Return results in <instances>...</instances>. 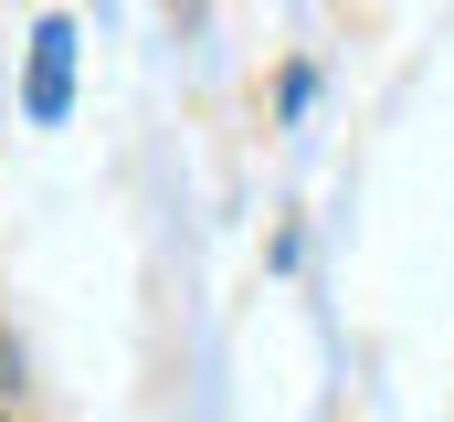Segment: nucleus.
Here are the masks:
<instances>
[{
    "instance_id": "1",
    "label": "nucleus",
    "mask_w": 454,
    "mask_h": 422,
    "mask_svg": "<svg viewBox=\"0 0 454 422\" xmlns=\"http://www.w3.org/2000/svg\"><path fill=\"white\" fill-rule=\"evenodd\" d=\"M21 106H32V127H53L74 106V21H43L32 32V85H21Z\"/></svg>"
},
{
    "instance_id": "2",
    "label": "nucleus",
    "mask_w": 454,
    "mask_h": 422,
    "mask_svg": "<svg viewBox=\"0 0 454 422\" xmlns=\"http://www.w3.org/2000/svg\"><path fill=\"white\" fill-rule=\"evenodd\" d=\"M0 422H11V412H0Z\"/></svg>"
}]
</instances>
